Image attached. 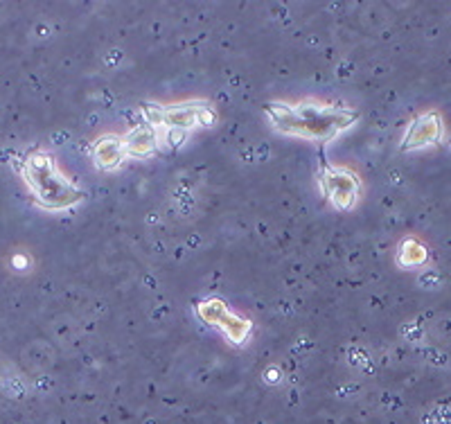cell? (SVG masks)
<instances>
[{"mask_svg":"<svg viewBox=\"0 0 451 424\" xmlns=\"http://www.w3.org/2000/svg\"><path fill=\"white\" fill-rule=\"evenodd\" d=\"M25 181H28L37 201L50 210L73 206L82 199V190H77L73 183L66 181L59 174L57 165L52 163V158L46 154L30 156L28 165H25Z\"/></svg>","mask_w":451,"mask_h":424,"instance_id":"obj_1","label":"cell"},{"mask_svg":"<svg viewBox=\"0 0 451 424\" xmlns=\"http://www.w3.org/2000/svg\"><path fill=\"white\" fill-rule=\"evenodd\" d=\"M212 120V113L206 106H179V109H170L163 111L161 116V125H172L174 129H192V127H201L208 125Z\"/></svg>","mask_w":451,"mask_h":424,"instance_id":"obj_2","label":"cell"},{"mask_svg":"<svg viewBox=\"0 0 451 424\" xmlns=\"http://www.w3.org/2000/svg\"><path fill=\"white\" fill-rule=\"evenodd\" d=\"M325 190L330 192V197L339 203V206H350L357 199L359 183L357 179L346 170H332L325 176Z\"/></svg>","mask_w":451,"mask_h":424,"instance_id":"obj_3","label":"cell"},{"mask_svg":"<svg viewBox=\"0 0 451 424\" xmlns=\"http://www.w3.org/2000/svg\"><path fill=\"white\" fill-rule=\"evenodd\" d=\"M127 147H125V140L120 138H113V136H106L102 138L100 143L95 147V158L97 163L102 167H113L122 161V156H125Z\"/></svg>","mask_w":451,"mask_h":424,"instance_id":"obj_4","label":"cell"},{"mask_svg":"<svg viewBox=\"0 0 451 424\" xmlns=\"http://www.w3.org/2000/svg\"><path fill=\"white\" fill-rule=\"evenodd\" d=\"M436 138H438V120L433 116H429V118H422L418 125L411 129L406 145H409V147H422V145L433 143Z\"/></svg>","mask_w":451,"mask_h":424,"instance_id":"obj_5","label":"cell"},{"mask_svg":"<svg viewBox=\"0 0 451 424\" xmlns=\"http://www.w3.org/2000/svg\"><path fill=\"white\" fill-rule=\"evenodd\" d=\"M125 147H127V152L138 154V156H145L149 152H154L156 131L154 129H136L134 134L125 140Z\"/></svg>","mask_w":451,"mask_h":424,"instance_id":"obj_6","label":"cell"},{"mask_svg":"<svg viewBox=\"0 0 451 424\" xmlns=\"http://www.w3.org/2000/svg\"><path fill=\"white\" fill-rule=\"evenodd\" d=\"M219 325H224L226 334H228V337H231L233 341H244L246 334H249V323L242 321V318L233 316L231 312H226L224 316H221Z\"/></svg>","mask_w":451,"mask_h":424,"instance_id":"obj_7","label":"cell"},{"mask_svg":"<svg viewBox=\"0 0 451 424\" xmlns=\"http://www.w3.org/2000/svg\"><path fill=\"white\" fill-rule=\"evenodd\" d=\"M199 312H201V316H203V321H208V323H219L221 316H224L228 309L224 307V303H219V300H210V303L201 305Z\"/></svg>","mask_w":451,"mask_h":424,"instance_id":"obj_8","label":"cell"}]
</instances>
